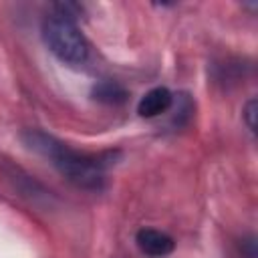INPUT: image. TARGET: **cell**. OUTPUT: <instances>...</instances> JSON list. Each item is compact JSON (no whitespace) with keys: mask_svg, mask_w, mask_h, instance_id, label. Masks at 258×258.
<instances>
[{"mask_svg":"<svg viewBox=\"0 0 258 258\" xmlns=\"http://www.w3.org/2000/svg\"><path fill=\"white\" fill-rule=\"evenodd\" d=\"M173 105V95L167 87H153L149 89L137 103V113L143 119H153L167 113Z\"/></svg>","mask_w":258,"mask_h":258,"instance_id":"5b68a950","label":"cell"},{"mask_svg":"<svg viewBox=\"0 0 258 258\" xmlns=\"http://www.w3.org/2000/svg\"><path fill=\"white\" fill-rule=\"evenodd\" d=\"M0 175L8 183V187L22 200H26L34 206H50V202H52L50 191L38 179H34V175H30L26 169L16 165L14 161L0 157Z\"/></svg>","mask_w":258,"mask_h":258,"instance_id":"3957f363","label":"cell"},{"mask_svg":"<svg viewBox=\"0 0 258 258\" xmlns=\"http://www.w3.org/2000/svg\"><path fill=\"white\" fill-rule=\"evenodd\" d=\"M40 32H42V40H44L46 48L62 64L81 67L87 62L91 48H89L85 34L81 32L77 20L52 10L50 14L44 16Z\"/></svg>","mask_w":258,"mask_h":258,"instance_id":"7a4b0ae2","label":"cell"},{"mask_svg":"<svg viewBox=\"0 0 258 258\" xmlns=\"http://www.w3.org/2000/svg\"><path fill=\"white\" fill-rule=\"evenodd\" d=\"M91 97L97 101V103H103V105H123L127 99H129V93L127 89L117 83V81H111V79H105V81H99L93 89H91Z\"/></svg>","mask_w":258,"mask_h":258,"instance_id":"8992f818","label":"cell"},{"mask_svg":"<svg viewBox=\"0 0 258 258\" xmlns=\"http://www.w3.org/2000/svg\"><path fill=\"white\" fill-rule=\"evenodd\" d=\"M242 117H244V121H246V127L254 133V117H256V101L254 99H250L246 105H244V111H242Z\"/></svg>","mask_w":258,"mask_h":258,"instance_id":"52a82bcc","label":"cell"},{"mask_svg":"<svg viewBox=\"0 0 258 258\" xmlns=\"http://www.w3.org/2000/svg\"><path fill=\"white\" fill-rule=\"evenodd\" d=\"M22 141L28 149L42 155L69 183L85 191H101L107 183V159L71 147L42 129H26Z\"/></svg>","mask_w":258,"mask_h":258,"instance_id":"6da1fadb","label":"cell"},{"mask_svg":"<svg viewBox=\"0 0 258 258\" xmlns=\"http://www.w3.org/2000/svg\"><path fill=\"white\" fill-rule=\"evenodd\" d=\"M135 244H137V248L145 256H151V258L169 256L173 252V248H175L173 238L169 234L161 232V230H155V228H141V230H137Z\"/></svg>","mask_w":258,"mask_h":258,"instance_id":"277c9868","label":"cell"},{"mask_svg":"<svg viewBox=\"0 0 258 258\" xmlns=\"http://www.w3.org/2000/svg\"><path fill=\"white\" fill-rule=\"evenodd\" d=\"M242 254H244L246 258H256V242H254L252 236L242 242Z\"/></svg>","mask_w":258,"mask_h":258,"instance_id":"ba28073f","label":"cell"}]
</instances>
